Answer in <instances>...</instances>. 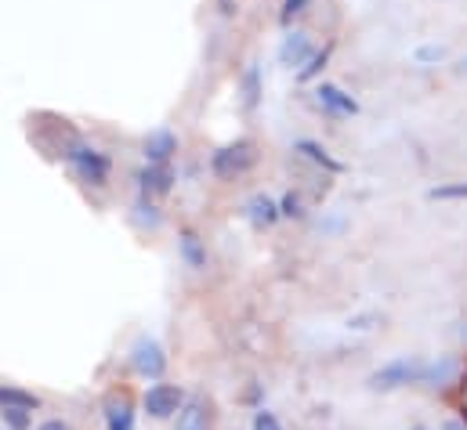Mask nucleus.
Wrapping results in <instances>:
<instances>
[{"label": "nucleus", "instance_id": "f257e3e1", "mask_svg": "<svg viewBox=\"0 0 467 430\" xmlns=\"http://www.w3.org/2000/svg\"><path fill=\"white\" fill-rule=\"evenodd\" d=\"M62 156H66V163L80 174V181L99 185V189L109 181L113 163H109V156H106V152H99V148H91V145H84V141H69Z\"/></svg>", "mask_w": 467, "mask_h": 430}, {"label": "nucleus", "instance_id": "f03ea898", "mask_svg": "<svg viewBox=\"0 0 467 430\" xmlns=\"http://www.w3.org/2000/svg\"><path fill=\"white\" fill-rule=\"evenodd\" d=\"M254 159H257V152H254V141H246V138H239L233 145H222L214 156H211V170H214V178H239V174H246L250 167H254Z\"/></svg>", "mask_w": 467, "mask_h": 430}, {"label": "nucleus", "instance_id": "7ed1b4c3", "mask_svg": "<svg viewBox=\"0 0 467 430\" xmlns=\"http://www.w3.org/2000/svg\"><path fill=\"white\" fill-rule=\"evenodd\" d=\"M420 376H424V362H417V358H395V362L380 365L369 376V384L377 391H395V387H406V384H420Z\"/></svg>", "mask_w": 467, "mask_h": 430}, {"label": "nucleus", "instance_id": "20e7f679", "mask_svg": "<svg viewBox=\"0 0 467 430\" xmlns=\"http://www.w3.org/2000/svg\"><path fill=\"white\" fill-rule=\"evenodd\" d=\"M130 365H134L145 380H160L163 369H167V354H163V347H160L152 336H138L134 347H130Z\"/></svg>", "mask_w": 467, "mask_h": 430}, {"label": "nucleus", "instance_id": "39448f33", "mask_svg": "<svg viewBox=\"0 0 467 430\" xmlns=\"http://www.w3.org/2000/svg\"><path fill=\"white\" fill-rule=\"evenodd\" d=\"M182 391L174 387V384H156V387H149L145 391V413L152 416V420H171L174 413H182Z\"/></svg>", "mask_w": 467, "mask_h": 430}, {"label": "nucleus", "instance_id": "423d86ee", "mask_svg": "<svg viewBox=\"0 0 467 430\" xmlns=\"http://www.w3.org/2000/svg\"><path fill=\"white\" fill-rule=\"evenodd\" d=\"M174 152H178V134L171 127H156V130L145 134V163L167 167Z\"/></svg>", "mask_w": 467, "mask_h": 430}, {"label": "nucleus", "instance_id": "0eeeda50", "mask_svg": "<svg viewBox=\"0 0 467 430\" xmlns=\"http://www.w3.org/2000/svg\"><path fill=\"white\" fill-rule=\"evenodd\" d=\"M138 185H141V196H145V200H152V196H167V192L174 189V170H171V163H167V167L145 163V167L138 170Z\"/></svg>", "mask_w": 467, "mask_h": 430}, {"label": "nucleus", "instance_id": "6e6552de", "mask_svg": "<svg viewBox=\"0 0 467 430\" xmlns=\"http://www.w3.org/2000/svg\"><path fill=\"white\" fill-rule=\"evenodd\" d=\"M316 58V51H312V40H308V33H286V40L279 44V62L283 66H308Z\"/></svg>", "mask_w": 467, "mask_h": 430}, {"label": "nucleus", "instance_id": "1a4fd4ad", "mask_svg": "<svg viewBox=\"0 0 467 430\" xmlns=\"http://www.w3.org/2000/svg\"><path fill=\"white\" fill-rule=\"evenodd\" d=\"M316 98H319V106L327 108V112H334V116H355L358 112V102L351 95H345L341 87H334V84H319Z\"/></svg>", "mask_w": 467, "mask_h": 430}, {"label": "nucleus", "instance_id": "9d476101", "mask_svg": "<svg viewBox=\"0 0 467 430\" xmlns=\"http://www.w3.org/2000/svg\"><path fill=\"white\" fill-rule=\"evenodd\" d=\"M178 253H182V261H185L192 271H203V268H207V246H203V239H200L196 231H182V235H178Z\"/></svg>", "mask_w": 467, "mask_h": 430}, {"label": "nucleus", "instance_id": "9b49d317", "mask_svg": "<svg viewBox=\"0 0 467 430\" xmlns=\"http://www.w3.org/2000/svg\"><path fill=\"white\" fill-rule=\"evenodd\" d=\"M457 373H461V362H457V358H450V354H442V358H435V362H428V365H424V376H420V384L442 387V384H450Z\"/></svg>", "mask_w": 467, "mask_h": 430}, {"label": "nucleus", "instance_id": "f8f14e48", "mask_svg": "<svg viewBox=\"0 0 467 430\" xmlns=\"http://www.w3.org/2000/svg\"><path fill=\"white\" fill-rule=\"evenodd\" d=\"M246 217H250L257 228H268V224H275L283 214H279V203H272L268 196H261V192H257V196H250V200H246Z\"/></svg>", "mask_w": 467, "mask_h": 430}, {"label": "nucleus", "instance_id": "ddd939ff", "mask_svg": "<svg viewBox=\"0 0 467 430\" xmlns=\"http://www.w3.org/2000/svg\"><path fill=\"white\" fill-rule=\"evenodd\" d=\"M297 152H301L305 159H312L316 167H323L327 174H341V170H345V163H341V159H334L319 141H308V138H305V141H297Z\"/></svg>", "mask_w": 467, "mask_h": 430}, {"label": "nucleus", "instance_id": "4468645a", "mask_svg": "<svg viewBox=\"0 0 467 430\" xmlns=\"http://www.w3.org/2000/svg\"><path fill=\"white\" fill-rule=\"evenodd\" d=\"M174 430H207V405H203V398H189L182 405Z\"/></svg>", "mask_w": 467, "mask_h": 430}, {"label": "nucleus", "instance_id": "2eb2a0df", "mask_svg": "<svg viewBox=\"0 0 467 430\" xmlns=\"http://www.w3.org/2000/svg\"><path fill=\"white\" fill-rule=\"evenodd\" d=\"M106 427L109 430H134V413H130V402L119 394L106 405Z\"/></svg>", "mask_w": 467, "mask_h": 430}, {"label": "nucleus", "instance_id": "dca6fc26", "mask_svg": "<svg viewBox=\"0 0 467 430\" xmlns=\"http://www.w3.org/2000/svg\"><path fill=\"white\" fill-rule=\"evenodd\" d=\"M257 102H261V66L254 62L243 73V108L250 112V108H257Z\"/></svg>", "mask_w": 467, "mask_h": 430}, {"label": "nucleus", "instance_id": "f3484780", "mask_svg": "<svg viewBox=\"0 0 467 430\" xmlns=\"http://www.w3.org/2000/svg\"><path fill=\"white\" fill-rule=\"evenodd\" d=\"M40 398L29 394V391H18V387H0V409H36Z\"/></svg>", "mask_w": 467, "mask_h": 430}, {"label": "nucleus", "instance_id": "a211bd4d", "mask_svg": "<svg viewBox=\"0 0 467 430\" xmlns=\"http://www.w3.org/2000/svg\"><path fill=\"white\" fill-rule=\"evenodd\" d=\"M330 51H334V47H323V51H316V58H312V62H308V66H305V69L297 73V80H301V84L316 80V77H319V73L327 69V62H330Z\"/></svg>", "mask_w": 467, "mask_h": 430}, {"label": "nucleus", "instance_id": "6ab92c4d", "mask_svg": "<svg viewBox=\"0 0 467 430\" xmlns=\"http://www.w3.org/2000/svg\"><path fill=\"white\" fill-rule=\"evenodd\" d=\"M428 200H467V181H457V185H439L428 192Z\"/></svg>", "mask_w": 467, "mask_h": 430}, {"label": "nucleus", "instance_id": "aec40b11", "mask_svg": "<svg viewBox=\"0 0 467 430\" xmlns=\"http://www.w3.org/2000/svg\"><path fill=\"white\" fill-rule=\"evenodd\" d=\"M279 214H283V217H301V214H305V210H301V196L286 192V196L279 200Z\"/></svg>", "mask_w": 467, "mask_h": 430}, {"label": "nucleus", "instance_id": "412c9836", "mask_svg": "<svg viewBox=\"0 0 467 430\" xmlns=\"http://www.w3.org/2000/svg\"><path fill=\"white\" fill-rule=\"evenodd\" d=\"M4 420H7V427H11V430H26V427H29V416H26V409H4Z\"/></svg>", "mask_w": 467, "mask_h": 430}, {"label": "nucleus", "instance_id": "4be33fe9", "mask_svg": "<svg viewBox=\"0 0 467 430\" xmlns=\"http://www.w3.org/2000/svg\"><path fill=\"white\" fill-rule=\"evenodd\" d=\"M254 430H283V424H279L272 413L261 409V413H254Z\"/></svg>", "mask_w": 467, "mask_h": 430}, {"label": "nucleus", "instance_id": "5701e85b", "mask_svg": "<svg viewBox=\"0 0 467 430\" xmlns=\"http://www.w3.org/2000/svg\"><path fill=\"white\" fill-rule=\"evenodd\" d=\"M442 55H446V51H442L439 44H428V47H420V51H417V62H439Z\"/></svg>", "mask_w": 467, "mask_h": 430}, {"label": "nucleus", "instance_id": "b1692460", "mask_svg": "<svg viewBox=\"0 0 467 430\" xmlns=\"http://www.w3.org/2000/svg\"><path fill=\"white\" fill-rule=\"evenodd\" d=\"M305 4H308V0H286L279 18H283V22H294V15H301V11H305Z\"/></svg>", "mask_w": 467, "mask_h": 430}, {"label": "nucleus", "instance_id": "393cba45", "mask_svg": "<svg viewBox=\"0 0 467 430\" xmlns=\"http://www.w3.org/2000/svg\"><path fill=\"white\" fill-rule=\"evenodd\" d=\"M40 430H73V427H69V424H62V420H47Z\"/></svg>", "mask_w": 467, "mask_h": 430}, {"label": "nucleus", "instance_id": "a878e982", "mask_svg": "<svg viewBox=\"0 0 467 430\" xmlns=\"http://www.w3.org/2000/svg\"><path fill=\"white\" fill-rule=\"evenodd\" d=\"M461 405H464V416H467V380H464V394H461Z\"/></svg>", "mask_w": 467, "mask_h": 430}, {"label": "nucleus", "instance_id": "bb28decb", "mask_svg": "<svg viewBox=\"0 0 467 430\" xmlns=\"http://www.w3.org/2000/svg\"><path fill=\"white\" fill-rule=\"evenodd\" d=\"M442 430H464V427H461V424H446Z\"/></svg>", "mask_w": 467, "mask_h": 430}, {"label": "nucleus", "instance_id": "cd10ccee", "mask_svg": "<svg viewBox=\"0 0 467 430\" xmlns=\"http://www.w3.org/2000/svg\"><path fill=\"white\" fill-rule=\"evenodd\" d=\"M222 7H225V11H233V0H222Z\"/></svg>", "mask_w": 467, "mask_h": 430}, {"label": "nucleus", "instance_id": "c85d7f7f", "mask_svg": "<svg viewBox=\"0 0 467 430\" xmlns=\"http://www.w3.org/2000/svg\"><path fill=\"white\" fill-rule=\"evenodd\" d=\"M461 69H464V73H467V58H464V62H461Z\"/></svg>", "mask_w": 467, "mask_h": 430}, {"label": "nucleus", "instance_id": "c756f323", "mask_svg": "<svg viewBox=\"0 0 467 430\" xmlns=\"http://www.w3.org/2000/svg\"><path fill=\"white\" fill-rule=\"evenodd\" d=\"M413 430H424V427H413Z\"/></svg>", "mask_w": 467, "mask_h": 430}]
</instances>
